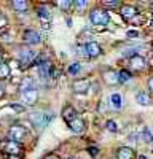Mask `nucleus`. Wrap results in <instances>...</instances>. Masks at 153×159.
<instances>
[{"label": "nucleus", "instance_id": "25", "mask_svg": "<svg viewBox=\"0 0 153 159\" xmlns=\"http://www.w3.org/2000/svg\"><path fill=\"white\" fill-rule=\"evenodd\" d=\"M80 70H81V65L80 64H72L70 67H69V73L70 75H78Z\"/></svg>", "mask_w": 153, "mask_h": 159}, {"label": "nucleus", "instance_id": "24", "mask_svg": "<svg viewBox=\"0 0 153 159\" xmlns=\"http://www.w3.org/2000/svg\"><path fill=\"white\" fill-rule=\"evenodd\" d=\"M129 80H131V73L128 70H121L118 73V81L120 83H126V81H129Z\"/></svg>", "mask_w": 153, "mask_h": 159}, {"label": "nucleus", "instance_id": "14", "mask_svg": "<svg viewBox=\"0 0 153 159\" xmlns=\"http://www.w3.org/2000/svg\"><path fill=\"white\" fill-rule=\"evenodd\" d=\"M38 99V94L35 89H30V91H26L22 92V100L26 102V105H34Z\"/></svg>", "mask_w": 153, "mask_h": 159}, {"label": "nucleus", "instance_id": "31", "mask_svg": "<svg viewBox=\"0 0 153 159\" xmlns=\"http://www.w3.org/2000/svg\"><path fill=\"white\" fill-rule=\"evenodd\" d=\"M128 37H139L137 30H128Z\"/></svg>", "mask_w": 153, "mask_h": 159}, {"label": "nucleus", "instance_id": "7", "mask_svg": "<svg viewBox=\"0 0 153 159\" xmlns=\"http://www.w3.org/2000/svg\"><path fill=\"white\" fill-rule=\"evenodd\" d=\"M129 65H131V69L132 70H144L145 69V59L142 57V56H139V54H136V56H132L131 59H129Z\"/></svg>", "mask_w": 153, "mask_h": 159}, {"label": "nucleus", "instance_id": "3", "mask_svg": "<svg viewBox=\"0 0 153 159\" xmlns=\"http://www.w3.org/2000/svg\"><path fill=\"white\" fill-rule=\"evenodd\" d=\"M18 57H19V62L26 67V65H29L35 59V51H32L30 48H21Z\"/></svg>", "mask_w": 153, "mask_h": 159}, {"label": "nucleus", "instance_id": "36", "mask_svg": "<svg viewBox=\"0 0 153 159\" xmlns=\"http://www.w3.org/2000/svg\"><path fill=\"white\" fill-rule=\"evenodd\" d=\"M13 108L18 110V111H22V110H24V107H19V105H13Z\"/></svg>", "mask_w": 153, "mask_h": 159}, {"label": "nucleus", "instance_id": "16", "mask_svg": "<svg viewBox=\"0 0 153 159\" xmlns=\"http://www.w3.org/2000/svg\"><path fill=\"white\" fill-rule=\"evenodd\" d=\"M62 118L66 119L67 123H72L73 119H75V118H78V116H76L75 108L70 107V105H67V107H64V110H62Z\"/></svg>", "mask_w": 153, "mask_h": 159}, {"label": "nucleus", "instance_id": "8", "mask_svg": "<svg viewBox=\"0 0 153 159\" xmlns=\"http://www.w3.org/2000/svg\"><path fill=\"white\" fill-rule=\"evenodd\" d=\"M85 49H86V56H89V57H97L100 52H102L99 43H96V42H89L85 46Z\"/></svg>", "mask_w": 153, "mask_h": 159}, {"label": "nucleus", "instance_id": "6", "mask_svg": "<svg viewBox=\"0 0 153 159\" xmlns=\"http://www.w3.org/2000/svg\"><path fill=\"white\" fill-rule=\"evenodd\" d=\"M22 38H24V42L29 43V45H38V43L42 42V40H40V34H38L37 30H32V29L26 30L24 35H22Z\"/></svg>", "mask_w": 153, "mask_h": 159}, {"label": "nucleus", "instance_id": "38", "mask_svg": "<svg viewBox=\"0 0 153 159\" xmlns=\"http://www.w3.org/2000/svg\"><path fill=\"white\" fill-rule=\"evenodd\" d=\"M67 159H76V157H73V156H70V157H67Z\"/></svg>", "mask_w": 153, "mask_h": 159}, {"label": "nucleus", "instance_id": "35", "mask_svg": "<svg viewBox=\"0 0 153 159\" xmlns=\"http://www.w3.org/2000/svg\"><path fill=\"white\" fill-rule=\"evenodd\" d=\"M148 89H150V91L153 92V76H151V78L148 80Z\"/></svg>", "mask_w": 153, "mask_h": 159}, {"label": "nucleus", "instance_id": "26", "mask_svg": "<svg viewBox=\"0 0 153 159\" xmlns=\"http://www.w3.org/2000/svg\"><path fill=\"white\" fill-rule=\"evenodd\" d=\"M72 5H73L76 10H78V11H81V10H85V8L88 7V3L85 2V0H75V2H73Z\"/></svg>", "mask_w": 153, "mask_h": 159}, {"label": "nucleus", "instance_id": "15", "mask_svg": "<svg viewBox=\"0 0 153 159\" xmlns=\"http://www.w3.org/2000/svg\"><path fill=\"white\" fill-rule=\"evenodd\" d=\"M136 102H137L139 105H144V107H147V105L151 103V99H150V96H148V92L139 91L137 94H136Z\"/></svg>", "mask_w": 153, "mask_h": 159}, {"label": "nucleus", "instance_id": "19", "mask_svg": "<svg viewBox=\"0 0 153 159\" xmlns=\"http://www.w3.org/2000/svg\"><path fill=\"white\" fill-rule=\"evenodd\" d=\"M11 75V69H10V64L7 62H0V80H7Z\"/></svg>", "mask_w": 153, "mask_h": 159}, {"label": "nucleus", "instance_id": "4", "mask_svg": "<svg viewBox=\"0 0 153 159\" xmlns=\"http://www.w3.org/2000/svg\"><path fill=\"white\" fill-rule=\"evenodd\" d=\"M24 135H26V129H24L21 124H15V126H11V129H10V137H11V140H13V142L19 143V142L24 139Z\"/></svg>", "mask_w": 153, "mask_h": 159}, {"label": "nucleus", "instance_id": "41", "mask_svg": "<svg viewBox=\"0 0 153 159\" xmlns=\"http://www.w3.org/2000/svg\"><path fill=\"white\" fill-rule=\"evenodd\" d=\"M150 130H151V134H153V129H150Z\"/></svg>", "mask_w": 153, "mask_h": 159}, {"label": "nucleus", "instance_id": "11", "mask_svg": "<svg viewBox=\"0 0 153 159\" xmlns=\"http://www.w3.org/2000/svg\"><path fill=\"white\" fill-rule=\"evenodd\" d=\"M134 150L129 147H121L117 151V159H134Z\"/></svg>", "mask_w": 153, "mask_h": 159}, {"label": "nucleus", "instance_id": "2", "mask_svg": "<svg viewBox=\"0 0 153 159\" xmlns=\"http://www.w3.org/2000/svg\"><path fill=\"white\" fill-rule=\"evenodd\" d=\"M51 119H53V116L46 115V113H42V111H35V113L30 115V121L37 126V129H43Z\"/></svg>", "mask_w": 153, "mask_h": 159}, {"label": "nucleus", "instance_id": "9", "mask_svg": "<svg viewBox=\"0 0 153 159\" xmlns=\"http://www.w3.org/2000/svg\"><path fill=\"white\" fill-rule=\"evenodd\" d=\"M120 15L123 16V19H132L136 15H137V10L132 7V5H123L121 8H120Z\"/></svg>", "mask_w": 153, "mask_h": 159}, {"label": "nucleus", "instance_id": "39", "mask_svg": "<svg viewBox=\"0 0 153 159\" xmlns=\"http://www.w3.org/2000/svg\"><path fill=\"white\" fill-rule=\"evenodd\" d=\"M151 27H153V19H151Z\"/></svg>", "mask_w": 153, "mask_h": 159}, {"label": "nucleus", "instance_id": "21", "mask_svg": "<svg viewBox=\"0 0 153 159\" xmlns=\"http://www.w3.org/2000/svg\"><path fill=\"white\" fill-rule=\"evenodd\" d=\"M38 18H40V21H42V22L49 21V18H51L49 10H48V8H45V7H40V8H38Z\"/></svg>", "mask_w": 153, "mask_h": 159}, {"label": "nucleus", "instance_id": "30", "mask_svg": "<svg viewBox=\"0 0 153 159\" xmlns=\"http://www.w3.org/2000/svg\"><path fill=\"white\" fill-rule=\"evenodd\" d=\"M105 7H110V8L118 7V2H117V0H113V2H105Z\"/></svg>", "mask_w": 153, "mask_h": 159}, {"label": "nucleus", "instance_id": "5", "mask_svg": "<svg viewBox=\"0 0 153 159\" xmlns=\"http://www.w3.org/2000/svg\"><path fill=\"white\" fill-rule=\"evenodd\" d=\"M72 89L76 92V94H86L88 89H89V80H75V81L72 83Z\"/></svg>", "mask_w": 153, "mask_h": 159}, {"label": "nucleus", "instance_id": "28", "mask_svg": "<svg viewBox=\"0 0 153 159\" xmlns=\"http://www.w3.org/2000/svg\"><path fill=\"white\" fill-rule=\"evenodd\" d=\"M58 7L62 8V10H69L72 7V2L70 0H62V2H58Z\"/></svg>", "mask_w": 153, "mask_h": 159}, {"label": "nucleus", "instance_id": "33", "mask_svg": "<svg viewBox=\"0 0 153 159\" xmlns=\"http://www.w3.org/2000/svg\"><path fill=\"white\" fill-rule=\"evenodd\" d=\"M88 151H89V153H91V156H96V154L99 153V150H97V148H89Z\"/></svg>", "mask_w": 153, "mask_h": 159}, {"label": "nucleus", "instance_id": "18", "mask_svg": "<svg viewBox=\"0 0 153 159\" xmlns=\"http://www.w3.org/2000/svg\"><path fill=\"white\" fill-rule=\"evenodd\" d=\"M38 75H40L42 78H48L51 75V65H49V62L38 64Z\"/></svg>", "mask_w": 153, "mask_h": 159}, {"label": "nucleus", "instance_id": "40", "mask_svg": "<svg viewBox=\"0 0 153 159\" xmlns=\"http://www.w3.org/2000/svg\"><path fill=\"white\" fill-rule=\"evenodd\" d=\"M0 61H2V54H0Z\"/></svg>", "mask_w": 153, "mask_h": 159}, {"label": "nucleus", "instance_id": "13", "mask_svg": "<svg viewBox=\"0 0 153 159\" xmlns=\"http://www.w3.org/2000/svg\"><path fill=\"white\" fill-rule=\"evenodd\" d=\"M102 76H104V81H105L107 84H110V86L120 83V81H118V73L113 72V70H105L104 73H102Z\"/></svg>", "mask_w": 153, "mask_h": 159}, {"label": "nucleus", "instance_id": "17", "mask_svg": "<svg viewBox=\"0 0 153 159\" xmlns=\"http://www.w3.org/2000/svg\"><path fill=\"white\" fill-rule=\"evenodd\" d=\"M19 89H21L22 92L30 91V89H35V83H34V80H32L30 76L22 78V80H21V84H19Z\"/></svg>", "mask_w": 153, "mask_h": 159}, {"label": "nucleus", "instance_id": "12", "mask_svg": "<svg viewBox=\"0 0 153 159\" xmlns=\"http://www.w3.org/2000/svg\"><path fill=\"white\" fill-rule=\"evenodd\" d=\"M69 127H70L72 132H75V134H81L85 130V121L81 118H75L72 123H69Z\"/></svg>", "mask_w": 153, "mask_h": 159}, {"label": "nucleus", "instance_id": "10", "mask_svg": "<svg viewBox=\"0 0 153 159\" xmlns=\"http://www.w3.org/2000/svg\"><path fill=\"white\" fill-rule=\"evenodd\" d=\"M5 151L8 153V156H19L21 147H19V143L10 140V142H7V145H5Z\"/></svg>", "mask_w": 153, "mask_h": 159}, {"label": "nucleus", "instance_id": "23", "mask_svg": "<svg viewBox=\"0 0 153 159\" xmlns=\"http://www.w3.org/2000/svg\"><path fill=\"white\" fill-rule=\"evenodd\" d=\"M13 8L16 11H26L27 10V2L26 0H13Z\"/></svg>", "mask_w": 153, "mask_h": 159}, {"label": "nucleus", "instance_id": "22", "mask_svg": "<svg viewBox=\"0 0 153 159\" xmlns=\"http://www.w3.org/2000/svg\"><path fill=\"white\" fill-rule=\"evenodd\" d=\"M140 139H142L145 143H151L153 142V134H151V130L148 127L142 129V132H140Z\"/></svg>", "mask_w": 153, "mask_h": 159}, {"label": "nucleus", "instance_id": "27", "mask_svg": "<svg viewBox=\"0 0 153 159\" xmlns=\"http://www.w3.org/2000/svg\"><path fill=\"white\" fill-rule=\"evenodd\" d=\"M105 127H107V130H110V132H117L118 130V124L115 123V121H107V124H105Z\"/></svg>", "mask_w": 153, "mask_h": 159}, {"label": "nucleus", "instance_id": "20", "mask_svg": "<svg viewBox=\"0 0 153 159\" xmlns=\"http://www.w3.org/2000/svg\"><path fill=\"white\" fill-rule=\"evenodd\" d=\"M110 102L113 105V108H117V110H120L123 107V99H121V96L118 94V92H115V94L110 96Z\"/></svg>", "mask_w": 153, "mask_h": 159}, {"label": "nucleus", "instance_id": "37", "mask_svg": "<svg viewBox=\"0 0 153 159\" xmlns=\"http://www.w3.org/2000/svg\"><path fill=\"white\" fill-rule=\"evenodd\" d=\"M8 159H19L18 156H8Z\"/></svg>", "mask_w": 153, "mask_h": 159}, {"label": "nucleus", "instance_id": "29", "mask_svg": "<svg viewBox=\"0 0 153 159\" xmlns=\"http://www.w3.org/2000/svg\"><path fill=\"white\" fill-rule=\"evenodd\" d=\"M8 24V21H7V18L3 16V15H0V27H5V25Z\"/></svg>", "mask_w": 153, "mask_h": 159}, {"label": "nucleus", "instance_id": "32", "mask_svg": "<svg viewBox=\"0 0 153 159\" xmlns=\"http://www.w3.org/2000/svg\"><path fill=\"white\" fill-rule=\"evenodd\" d=\"M5 96V86L2 84V83H0V99H2Z\"/></svg>", "mask_w": 153, "mask_h": 159}, {"label": "nucleus", "instance_id": "1", "mask_svg": "<svg viewBox=\"0 0 153 159\" xmlns=\"http://www.w3.org/2000/svg\"><path fill=\"white\" fill-rule=\"evenodd\" d=\"M89 21H91V24H94V25H105V24H109L110 16H109V13L105 10L96 8V10H93L91 13H89Z\"/></svg>", "mask_w": 153, "mask_h": 159}, {"label": "nucleus", "instance_id": "34", "mask_svg": "<svg viewBox=\"0 0 153 159\" xmlns=\"http://www.w3.org/2000/svg\"><path fill=\"white\" fill-rule=\"evenodd\" d=\"M43 159H59V156H58V154H48V156H45Z\"/></svg>", "mask_w": 153, "mask_h": 159}]
</instances>
